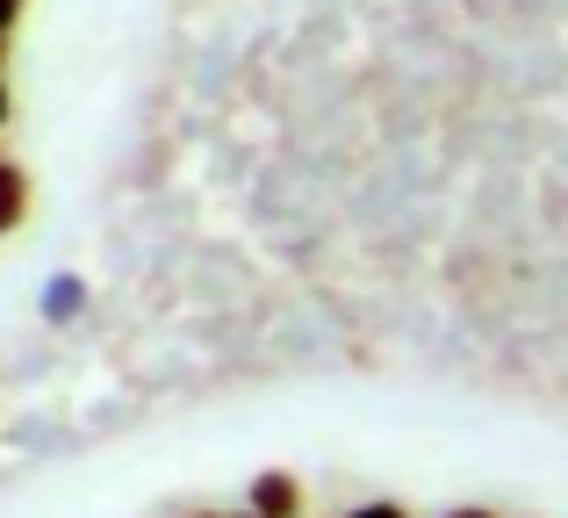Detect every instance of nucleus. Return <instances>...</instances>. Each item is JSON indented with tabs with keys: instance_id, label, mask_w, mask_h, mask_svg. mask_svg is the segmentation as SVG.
<instances>
[{
	"instance_id": "3",
	"label": "nucleus",
	"mask_w": 568,
	"mask_h": 518,
	"mask_svg": "<svg viewBox=\"0 0 568 518\" xmlns=\"http://www.w3.org/2000/svg\"><path fill=\"white\" fill-rule=\"evenodd\" d=\"M29 210V187H22V166H0V238H8L14 224H22Z\"/></svg>"
},
{
	"instance_id": "4",
	"label": "nucleus",
	"mask_w": 568,
	"mask_h": 518,
	"mask_svg": "<svg viewBox=\"0 0 568 518\" xmlns=\"http://www.w3.org/2000/svg\"><path fill=\"white\" fill-rule=\"evenodd\" d=\"M353 518H410V511H403V505H361Z\"/></svg>"
},
{
	"instance_id": "2",
	"label": "nucleus",
	"mask_w": 568,
	"mask_h": 518,
	"mask_svg": "<svg viewBox=\"0 0 568 518\" xmlns=\"http://www.w3.org/2000/svg\"><path fill=\"white\" fill-rule=\"evenodd\" d=\"M80 309H87V281L80 274H58L51 288H43V317H51V324H72Z\"/></svg>"
},
{
	"instance_id": "5",
	"label": "nucleus",
	"mask_w": 568,
	"mask_h": 518,
	"mask_svg": "<svg viewBox=\"0 0 568 518\" xmlns=\"http://www.w3.org/2000/svg\"><path fill=\"white\" fill-rule=\"evenodd\" d=\"M14 22H22V0H0V37H8Z\"/></svg>"
},
{
	"instance_id": "1",
	"label": "nucleus",
	"mask_w": 568,
	"mask_h": 518,
	"mask_svg": "<svg viewBox=\"0 0 568 518\" xmlns=\"http://www.w3.org/2000/svg\"><path fill=\"white\" fill-rule=\"evenodd\" d=\"M252 511H260V518H295V511H303L295 476H260V483H252Z\"/></svg>"
},
{
	"instance_id": "8",
	"label": "nucleus",
	"mask_w": 568,
	"mask_h": 518,
	"mask_svg": "<svg viewBox=\"0 0 568 518\" xmlns=\"http://www.w3.org/2000/svg\"><path fill=\"white\" fill-rule=\"evenodd\" d=\"M454 518H489V511H454Z\"/></svg>"
},
{
	"instance_id": "6",
	"label": "nucleus",
	"mask_w": 568,
	"mask_h": 518,
	"mask_svg": "<svg viewBox=\"0 0 568 518\" xmlns=\"http://www.w3.org/2000/svg\"><path fill=\"white\" fill-rule=\"evenodd\" d=\"M0 130H8V87H0Z\"/></svg>"
},
{
	"instance_id": "7",
	"label": "nucleus",
	"mask_w": 568,
	"mask_h": 518,
	"mask_svg": "<svg viewBox=\"0 0 568 518\" xmlns=\"http://www.w3.org/2000/svg\"><path fill=\"white\" fill-rule=\"evenodd\" d=\"M209 518H223V511H209ZM237 518H260V511H237Z\"/></svg>"
}]
</instances>
